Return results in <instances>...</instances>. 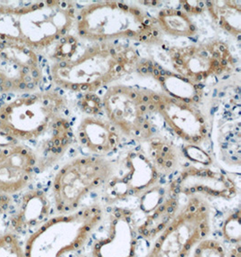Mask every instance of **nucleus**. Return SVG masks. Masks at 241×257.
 <instances>
[{
  "label": "nucleus",
  "instance_id": "obj_27",
  "mask_svg": "<svg viewBox=\"0 0 241 257\" xmlns=\"http://www.w3.org/2000/svg\"><path fill=\"white\" fill-rule=\"evenodd\" d=\"M10 208H11L10 196L0 195V224L3 221L4 218L9 216Z\"/></svg>",
  "mask_w": 241,
  "mask_h": 257
},
{
  "label": "nucleus",
  "instance_id": "obj_19",
  "mask_svg": "<svg viewBox=\"0 0 241 257\" xmlns=\"http://www.w3.org/2000/svg\"><path fill=\"white\" fill-rule=\"evenodd\" d=\"M155 20L161 33L177 37L196 36V26L186 11L175 9H162Z\"/></svg>",
  "mask_w": 241,
  "mask_h": 257
},
{
  "label": "nucleus",
  "instance_id": "obj_14",
  "mask_svg": "<svg viewBox=\"0 0 241 257\" xmlns=\"http://www.w3.org/2000/svg\"><path fill=\"white\" fill-rule=\"evenodd\" d=\"M36 173L37 158L30 147L18 144L0 150V195H14L25 190Z\"/></svg>",
  "mask_w": 241,
  "mask_h": 257
},
{
  "label": "nucleus",
  "instance_id": "obj_9",
  "mask_svg": "<svg viewBox=\"0 0 241 257\" xmlns=\"http://www.w3.org/2000/svg\"><path fill=\"white\" fill-rule=\"evenodd\" d=\"M168 55L176 74L197 89L208 79L229 72L234 68V58L222 41L172 47Z\"/></svg>",
  "mask_w": 241,
  "mask_h": 257
},
{
  "label": "nucleus",
  "instance_id": "obj_2",
  "mask_svg": "<svg viewBox=\"0 0 241 257\" xmlns=\"http://www.w3.org/2000/svg\"><path fill=\"white\" fill-rule=\"evenodd\" d=\"M77 35L82 40L111 43L136 41L157 45L161 42L156 20L138 8L117 1L86 5L76 15Z\"/></svg>",
  "mask_w": 241,
  "mask_h": 257
},
{
  "label": "nucleus",
  "instance_id": "obj_24",
  "mask_svg": "<svg viewBox=\"0 0 241 257\" xmlns=\"http://www.w3.org/2000/svg\"><path fill=\"white\" fill-rule=\"evenodd\" d=\"M192 257H228V253L219 240L207 237L193 248Z\"/></svg>",
  "mask_w": 241,
  "mask_h": 257
},
{
  "label": "nucleus",
  "instance_id": "obj_21",
  "mask_svg": "<svg viewBox=\"0 0 241 257\" xmlns=\"http://www.w3.org/2000/svg\"><path fill=\"white\" fill-rule=\"evenodd\" d=\"M148 157L161 175L174 173L180 164V155L172 143L160 138L149 140Z\"/></svg>",
  "mask_w": 241,
  "mask_h": 257
},
{
  "label": "nucleus",
  "instance_id": "obj_26",
  "mask_svg": "<svg viewBox=\"0 0 241 257\" xmlns=\"http://www.w3.org/2000/svg\"><path fill=\"white\" fill-rule=\"evenodd\" d=\"M183 155L190 162L194 164H201L202 166H210L212 165L213 160L205 151L197 146L189 145L183 150Z\"/></svg>",
  "mask_w": 241,
  "mask_h": 257
},
{
  "label": "nucleus",
  "instance_id": "obj_5",
  "mask_svg": "<svg viewBox=\"0 0 241 257\" xmlns=\"http://www.w3.org/2000/svg\"><path fill=\"white\" fill-rule=\"evenodd\" d=\"M115 171L116 164L104 156H80L68 162L53 181L56 212L68 214L78 210L90 192L105 187Z\"/></svg>",
  "mask_w": 241,
  "mask_h": 257
},
{
  "label": "nucleus",
  "instance_id": "obj_18",
  "mask_svg": "<svg viewBox=\"0 0 241 257\" xmlns=\"http://www.w3.org/2000/svg\"><path fill=\"white\" fill-rule=\"evenodd\" d=\"M205 8L219 27L235 36L237 41L241 36L240 1H206Z\"/></svg>",
  "mask_w": 241,
  "mask_h": 257
},
{
  "label": "nucleus",
  "instance_id": "obj_10",
  "mask_svg": "<svg viewBox=\"0 0 241 257\" xmlns=\"http://www.w3.org/2000/svg\"><path fill=\"white\" fill-rule=\"evenodd\" d=\"M138 220L130 208L116 207L104 215L88 244L89 257H138Z\"/></svg>",
  "mask_w": 241,
  "mask_h": 257
},
{
  "label": "nucleus",
  "instance_id": "obj_7",
  "mask_svg": "<svg viewBox=\"0 0 241 257\" xmlns=\"http://www.w3.org/2000/svg\"><path fill=\"white\" fill-rule=\"evenodd\" d=\"M76 15L74 3L70 1L30 2L19 19V41L35 51L45 49L69 35Z\"/></svg>",
  "mask_w": 241,
  "mask_h": 257
},
{
  "label": "nucleus",
  "instance_id": "obj_13",
  "mask_svg": "<svg viewBox=\"0 0 241 257\" xmlns=\"http://www.w3.org/2000/svg\"><path fill=\"white\" fill-rule=\"evenodd\" d=\"M168 189L175 195L200 196L217 200H232L238 193L237 183L232 178L211 165H188L170 182Z\"/></svg>",
  "mask_w": 241,
  "mask_h": 257
},
{
  "label": "nucleus",
  "instance_id": "obj_20",
  "mask_svg": "<svg viewBox=\"0 0 241 257\" xmlns=\"http://www.w3.org/2000/svg\"><path fill=\"white\" fill-rule=\"evenodd\" d=\"M30 2L0 1V42L19 41V19L27 13Z\"/></svg>",
  "mask_w": 241,
  "mask_h": 257
},
{
  "label": "nucleus",
  "instance_id": "obj_8",
  "mask_svg": "<svg viewBox=\"0 0 241 257\" xmlns=\"http://www.w3.org/2000/svg\"><path fill=\"white\" fill-rule=\"evenodd\" d=\"M101 107L121 135L138 141L153 138L148 91L128 85H111L103 95Z\"/></svg>",
  "mask_w": 241,
  "mask_h": 257
},
{
  "label": "nucleus",
  "instance_id": "obj_25",
  "mask_svg": "<svg viewBox=\"0 0 241 257\" xmlns=\"http://www.w3.org/2000/svg\"><path fill=\"white\" fill-rule=\"evenodd\" d=\"M79 47V40L73 36H64L58 41L56 48L53 54L54 62H62L67 61L77 53Z\"/></svg>",
  "mask_w": 241,
  "mask_h": 257
},
{
  "label": "nucleus",
  "instance_id": "obj_17",
  "mask_svg": "<svg viewBox=\"0 0 241 257\" xmlns=\"http://www.w3.org/2000/svg\"><path fill=\"white\" fill-rule=\"evenodd\" d=\"M180 196L168 189V194L160 204L147 213L141 222L138 221V232L140 238L153 241L169 225L180 208Z\"/></svg>",
  "mask_w": 241,
  "mask_h": 257
},
{
  "label": "nucleus",
  "instance_id": "obj_23",
  "mask_svg": "<svg viewBox=\"0 0 241 257\" xmlns=\"http://www.w3.org/2000/svg\"><path fill=\"white\" fill-rule=\"evenodd\" d=\"M0 257H26L18 235L10 231L0 235Z\"/></svg>",
  "mask_w": 241,
  "mask_h": 257
},
{
  "label": "nucleus",
  "instance_id": "obj_1",
  "mask_svg": "<svg viewBox=\"0 0 241 257\" xmlns=\"http://www.w3.org/2000/svg\"><path fill=\"white\" fill-rule=\"evenodd\" d=\"M139 61V53L133 47L97 43L80 53L78 50L70 60L54 62L51 77L61 89L94 94L130 73Z\"/></svg>",
  "mask_w": 241,
  "mask_h": 257
},
{
  "label": "nucleus",
  "instance_id": "obj_11",
  "mask_svg": "<svg viewBox=\"0 0 241 257\" xmlns=\"http://www.w3.org/2000/svg\"><path fill=\"white\" fill-rule=\"evenodd\" d=\"M149 110L160 114L165 124L178 138L192 146H199L209 136L205 115L196 101L170 94L148 91Z\"/></svg>",
  "mask_w": 241,
  "mask_h": 257
},
{
  "label": "nucleus",
  "instance_id": "obj_15",
  "mask_svg": "<svg viewBox=\"0 0 241 257\" xmlns=\"http://www.w3.org/2000/svg\"><path fill=\"white\" fill-rule=\"evenodd\" d=\"M52 202L45 191L34 189L25 192L15 208H10L9 230L17 235L31 234L51 217Z\"/></svg>",
  "mask_w": 241,
  "mask_h": 257
},
{
  "label": "nucleus",
  "instance_id": "obj_6",
  "mask_svg": "<svg viewBox=\"0 0 241 257\" xmlns=\"http://www.w3.org/2000/svg\"><path fill=\"white\" fill-rule=\"evenodd\" d=\"M211 230V208L200 196L187 197L180 205L173 220L153 240L152 246L143 257H188Z\"/></svg>",
  "mask_w": 241,
  "mask_h": 257
},
{
  "label": "nucleus",
  "instance_id": "obj_28",
  "mask_svg": "<svg viewBox=\"0 0 241 257\" xmlns=\"http://www.w3.org/2000/svg\"><path fill=\"white\" fill-rule=\"evenodd\" d=\"M228 257H241L240 244L233 246L228 253Z\"/></svg>",
  "mask_w": 241,
  "mask_h": 257
},
{
  "label": "nucleus",
  "instance_id": "obj_16",
  "mask_svg": "<svg viewBox=\"0 0 241 257\" xmlns=\"http://www.w3.org/2000/svg\"><path fill=\"white\" fill-rule=\"evenodd\" d=\"M77 135L80 146L97 156L116 151L121 143V134L117 129L107 118L98 115L81 120Z\"/></svg>",
  "mask_w": 241,
  "mask_h": 257
},
{
  "label": "nucleus",
  "instance_id": "obj_22",
  "mask_svg": "<svg viewBox=\"0 0 241 257\" xmlns=\"http://www.w3.org/2000/svg\"><path fill=\"white\" fill-rule=\"evenodd\" d=\"M241 212L239 208L234 209L224 218L220 226V235L224 241L233 246L240 244Z\"/></svg>",
  "mask_w": 241,
  "mask_h": 257
},
{
  "label": "nucleus",
  "instance_id": "obj_12",
  "mask_svg": "<svg viewBox=\"0 0 241 257\" xmlns=\"http://www.w3.org/2000/svg\"><path fill=\"white\" fill-rule=\"evenodd\" d=\"M148 155L132 151L121 161L120 166L104 187L105 200L112 204L132 197H140L146 191L158 184L161 179Z\"/></svg>",
  "mask_w": 241,
  "mask_h": 257
},
{
  "label": "nucleus",
  "instance_id": "obj_4",
  "mask_svg": "<svg viewBox=\"0 0 241 257\" xmlns=\"http://www.w3.org/2000/svg\"><path fill=\"white\" fill-rule=\"evenodd\" d=\"M65 108V98L55 91L25 93L0 106V131L17 141L40 145L67 119Z\"/></svg>",
  "mask_w": 241,
  "mask_h": 257
},
{
  "label": "nucleus",
  "instance_id": "obj_3",
  "mask_svg": "<svg viewBox=\"0 0 241 257\" xmlns=\"http://www.w3.org/2000/svg\"><path fill=\"white\" fill-rule=\"evenodd\" d=\"M104 215L102 206L96 203L50 217L28 235L25 256L89 257V240Z\"/></svg>",
  "mask_w": 241,
  "mask_h": 257
}]
</instances>
